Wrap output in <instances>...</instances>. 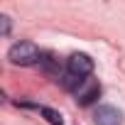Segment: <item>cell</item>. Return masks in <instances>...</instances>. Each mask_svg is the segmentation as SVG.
Returning <instances> with one entry per match:
<instances>
[{
    "label": "cell",
    "instance_id": "obj_1",
    "mask_svg": "<svg viewBox=\"0 0 125 125\" xmlns=\"http://www.w3.org/2000/svg\"><path fill=\"white\" fill-rule=\"evenodd\" d=\"M8 59L15 66H32V64H42V52L32 42H15L8 52Z\"/></svg>",
    "mask_w": 125,
    "mask_h": 125
},
{
    "label": "cell",
    "instance_id": "obj_2",
    "mask_svg": "<svg viewBox=\"0 0 125 125\" xmlns=\"http://www.w3.org/2000/svg\"><path fill=\"white\" fill-rule=\"evenodd\" d=\"M93 71V59L88 56V54H71L69 56V61H66V74L69 76H74V79H86L88 74Z\"/></svg>",
    "mask_w": 125,
    "mask_h": 125
},
{
    "label": "cell",
    "instance_id": "obj_3",
    "mask_svg": "<svg viewBox=\"0 0 125 125\" xmlns=\"http://www.w3.org/2000/svg\"><path fill=\"white\" fill-rule=\"evenodd\" d=\"M74 93H76V101H79L81 105H91V103L101 96V86H98L96 79H86Z\"/></svg>",
    "mask_w": 125,
    "mask_h": 125
},
{
    "label": "cell",
    "instance_id": "obj_4",
    "mask_svg": "<svg viewBox=\"0 0 125 125\" xmlns=\"http://www.w3.org/2000/svg\"><path fill=\"white\" fill-rule=\"evenodd\" d=\"M96 125H120L123 123V113L113 105H98V110L93 113Z\"/></svg>",
    "mask_w": 125,
    "mask_h": 125
},
{
    "label": "cell",
    "instance_id": "obj_5",
    "mask_svg": "<svg viewBox=\"0 0 125 125\" xmlns=\"http://www.w3.org/2000/svg\"><path fill=\"white\" fill-rule=\"evenodd\" d=\"M37 110L47 118V123H49V125H64V115H61L59 110H52V108H47V105H39Z\"/></svg>",
    "mask_w": 125,
    "mask_h": 125
},
{
    "label": "cell",
    "instance_id": "obj_6",
    "mask_svg": "<svg viewBox=\"0 0 125 125\" xmlns=\"http://www.w3.org/2000/svg\"><path fill=\"white\" fill-rule=\"evenodd\" d=\"M0 22H3V34H10V17L0 15Z\"/></svg>",
    "mask_w": 125,
    "mask_h": 125
}]
</instances>
